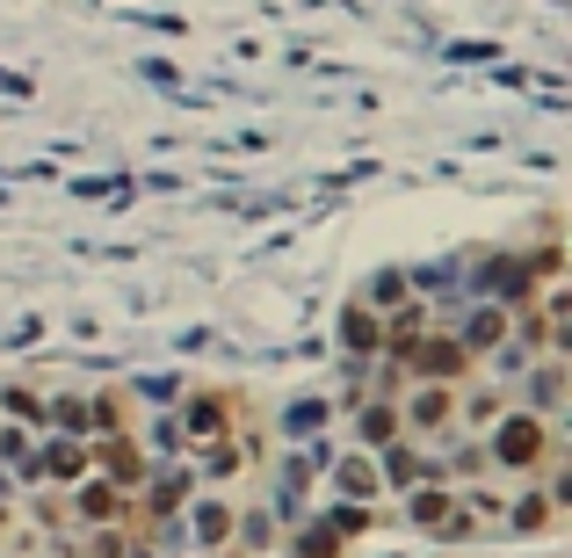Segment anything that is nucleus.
<instances>
[{"label":"nucleus","mask_w":572,"mask_h":558,"mask_svg":"<svg viewBox=\"0 0 572 558\" xmlns=\"http://www.w3.org/2000/svg\"><path fill=\"white\" fill-rule=\"evenodd\" d=\"M392 406H399V436L420 442V450L457 428V384H406Z\"/></svg>","instance_id":"obj_3"},{"label":"nucleus","mask_w":572,"mask_h":558,"mask_svg":"<svg viewBox=\"0 0 572 558\" xmlns=\"http://www.w3.org/2000/svg\"><path fill=\"white\" fill-rule=\"evenodd\" d=\"M87 471H95V464H87V442H66V436H44V442H36V479H44L52 493L80 486Z\"/></svg>","instance_id":"obj_12"},{"label":"nucleus","mask_w":572,"mask_h":558,"mask_svg":"<svg viewBox=\"0 0 572 558\" xmlns=\"http://www.w3.org/2000/svg\"><path fill=\"white\" fill-rule=\"evenodd\" d=\"M450 515H457V486H450V479H420V486L406 493V523L428 529V537H442Z\"/></svg>","instance_id":"obj_14"},{"label":"nucleus","mask_w":572,"mask_h":558,"mask_svg":"<svg viewBox=\"0 0 572 558\" xmlns=\"http://www.w3.org/2000/svg\"><path fill=\"white\" fill-rule=\"evenodd\" d=\"M131 523L123 529H80V537H73V558H131Z\"/></svg>","instance_id":"obj_19"},{"label":"nucleus","mask_w":572,"mask_h":558,"mask_svg":"<svg viewBox=\"0 0 572 558\" xmlns=\"http://www.w3.org/2000/svg\"><path fill=\"white\" fill-rule=\"evenodd\" d=\"M333 333H341V349H348V355H363V363H377V355H384V319L370 313L363 297H348V305H341Z\"/></svg>","instance_id":"obj_15"},{"label":"nucleus","mask_w":572,"mask_h":558,"mask_svg":"<svg viewBox=\"0 0 572 558\" xmlns=\"http://www.w3.org/2000/svg\"><path fill=\"white\" fill-rule=\"evenodd\" d=\"M558 529H565V507H558L543 486H529V493H515V501H507L501 537H558Z\"/></svg>","instance_id":"obj_11"},{"label":"nucleus","mask_w":572,"mask_h":558,"mask_svg":"<svg viewBox=\"0 0 572 558\" xmlns=\"http://www.w3.org/2000/svg\"><path fill=\"white\" fill-rule=\"evenodd\" d=\"M435 327H442V313H435L428 297L414 291V297H406V305H399V313H384V355H377V363H392V370H399V363H406V355L420 349V341H428Z\"/></svg>","instance_id":"obj_8"},{"label":"nucleus","mask_w":572,"mask_h":558,"mask_svg":"<svg viewBox=\"0 0 572 558\" xmlns=\"http://www.w3.org/2000/svg\"><path fill=\"white\" fill-rule=\"evenodd\" d=\"M471 442H479V457H486L493 479H521V486L543 479V464L565 457V428H558V420H537L529 406H507L486 436H471Z\"/></svg>","instance_id":"obj_1"},{"label":"nucleus","mask_w":572,"mask_h":558,"mask_svg":"<svg viewBox=\"0 0 572 558\" xmlns=\"http://www.w3.org/2000/svg\"><path fill=\"white\" fill-rule=\"evenodd\" d=\"M139 428V400H131V384H102L95 400H87V436H131Z\"/></svg>","instance_id":"obj_13"},{"label":"nucleus","mask_w":572,"mask_h":558,"mask_svg":"<svg viewBox=\"0 0 572 558\" xmlns=\"http://www.w3.org/2000/svg\"><path fill=\"white\" fill-rule=\"evenodd\" d=\"M87 464H95V479H109V486L131 493V501H139V486L153 479V457L139 450V436H87Z\"/></svg>","instance_id":"obj_4"},{"label":"nucleus","mask_w":572,"mask_h":558,"mask_svg":"<svg viewBox=\"0 0 572 558\" xmlns=\"http://www.w3.org/2000/svg\"><path fill=\"white\" fill-rule=\"evenodd\" d=\"M399 370H406V384H471V378H479V363L457 349V333H450V327H435Z\"/></svg>","instance_id":"obj_5"},{"label":"nucleus","mask_w":572,"mask_h":558,"mask_svg":"<svg viewBox=\"0 0 572 558\" xmlns=\"http://www.w3.org/2000/svg\"><path fill=\"white\" fill-rule=\"evenodd\" d=\"M355 297H363V305H370V313H399V305H406V297H414V276H406V269H384V276L377 283H370V291H355Z\"/></svg>","instance_id":"obj_18"},{"label":"nucleus","mask_w":572,"mask_h":558,"mask_svg":"<svg viewBox=\"0 0 572 558\" xmlns=\"http://www.w3.org/2000/svg\"><path fill=\"white\" fill-rule=\"evenodd\" d=\"M15 523H22V515H15V501L0 493V551H8V537H15Z\"/></svg>","instance_id":"obj_20"},{"label":"nucleus","mask_w":572,"mask_h":558,"mask_svg":"<svg viewBox=\"0 0 572 558\" xmlns=\"http://www.w3.org/2000/svg\"><path fill=\"white\" fill-rule=\"evenodd\" d=\"M131 558H160V544H131Z\"/></svg>","instance_id":"obj_21"},{"label":"nucleus","mask_w":572,"mask_h":558,"mask_svg":"<svg viewBox=\"0 0 572 558\" xmlns=\"http://www.w3.org/2000/svg\"><path fill=\"white\" fill-rule=\"evenodd\" d=\"M333 493H348V501L370 515V501H384V479H377V457L370 450H341V464H333Z\"/></svg>","instance_id":"obj_16"},{"label":"nucleus","mask_w":572,"mask_h":558,"mask_svg":"<svg viewBox=\"0 0 572 558\" xmlns=\"http://www.w3.org/2000/svg\"><path fill=\"white\" fill-rule=\"evenodd\" d=\"M189 537H196V558H218L232 551V537H240V501H226V493H196L189 507Z\"/></svg>","instance_id":"obj_7"},{"label":"nucleus","mask_w":572,"mask_h":558,"mask_svg":"<svg viewBox=\"0 0 572 558\" xmlns=\"http://www.w3.org/2000/svg\"><path fill=\"white\" fill-rule=\"evenodd\" d=\"M240 414L246 400L232 384H189L182 406H174V428H182V457H204L210 442H232L240 436Z\"/></svg>","instance_id":"obj_2"},{"label":"nucleus","mask_w":572,"mask_h":558,"mask_svg":"<svg viewBox=\"0 0 572 558\" xmlns=\"http://www.w3.org/2000/svg\"><path fill=\"white\" fill-rule=\"evenodd\" d=\"M355 442H363L370 457L392 450V442H406L399 436V406H392V400H363V406H355Z\"/></svg>","instance_id":"obj_17"},{"label":"nucleus","mask_w":572,"mask_h":558,"mask_svg":"<svg viewBox=\"0 0 572 558\" xmlns=\"http://www.w3.org/2000/svg\"><path fill=\"white\" fill-rule=\"evenodd\" d=\"M450 333H457V349H464L471 363H486L493 349L515 341V313H507V305H479V313H471L464 327H450Z\"/></svg>","instance_id":"obj_10"},{"label":"nucleus","mask_w":572,"mask_h":558,"mask_svg":"<svg viewBox=\"0 0 572 558\" xmlns=\"http://www.w3.org/2000/svg\"><path fill=\"white\" fill-rule=\"evenodd\" d=\"M507 406H515V392H507V384H486V378L457 384V436H486Z\"/></svg>","instance_id":"obj_9"},{"label":"nucleus","mask_w":572,"mask_h":558,"mask_svg":"<svg viewBox=\"0 0 572 558\" xmlns=\"http://www.w3.org/2000/svg\"><path fill=\"white\" fill-rule=\"evenodd\" d=\"M66 523H73V537H80V529H123L131 523V493H117L109 479L87 471L80 486H66Z\"/></svg>","instance_id":"obj_6"}]
</instances>
